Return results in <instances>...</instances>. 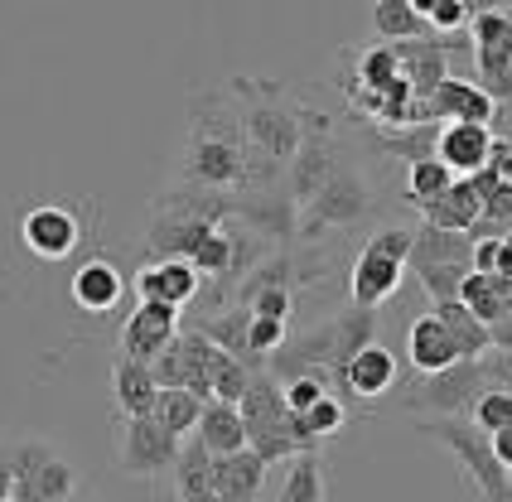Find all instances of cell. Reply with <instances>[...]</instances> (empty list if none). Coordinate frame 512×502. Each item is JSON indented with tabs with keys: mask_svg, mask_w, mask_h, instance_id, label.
Listing matches in <instances>:
<instances>
[{
	"mask_svg": "<svg viewBox=\"0 0 512 502\" xmlns=\"http://www.w3.org/2000/svg\"><path fill=\"white\" fill-rule=\"evenodd\" d=\"M203 406H208V401H199L194 391H160V401H155V420L170 430L174 440H189V435L199 430Z\"/></svg>",
	"mask_w": 512,
	"mask_h": 502,
	"instance_id": "f1b7e54d",
	"label": "cell"
},
{
	"mask_svg": "<svg viewBox=\"0 0 512 502\" xmlns=\"http://www.w3.org/2000/svg\"><path fill=\"white\" fill-rule=\"evenodd\" d=\"M155 401H160V382L150 363H131L121 358L112 367V406L121 420H141V416H155Z\"/></svg>",
	"mask_w": 512,
	"mask_h": 502,
	"instance_id": "ac0fdd59",
	"label": "cell"
},
{
	"mask_svg": "<svg viewBox=\"0 0 512 502\" xmlns=\"http://www.w3.org/2000/svg\"><path fill=\"white\" fill-rule=\"evenodd\" d=\"M430 314L445 324V334L455 338V348H459V358H464V363H479L484 353H493V329H488L469 305L445 300V305H430Z\"/></svg>",
	"mask_w": 512,
	"mask_h": 502,
	"instance_id": "603a6c76",
	"label": "cell"
},
{
	"mask_svg": "<svg viewBox=\"0 0 512 502\" xmlns=\"http://www.w3.org/2000/svg\"><path fill=\"white\" fill-rule=\"evenodd\" d=\"M15 498V454H10V440H0V502Z\"/></svg>",
	"mask_w": 512,
	"mask_h": 502,
	"instance_id": "ab89813d",
	"label": "cell"
},
{
	"mask_svg": "<svg viewBox=\"0 0 512 502\" xmlns=\"http://www.w3.org/2000/svg\"><path fill=\"white\" fill-rule=\"evenodd\" d=\"M474 425L479 430H488V435H498V430H512V391H493L488 387L484 396H479V406H474Z\"/></svg>",
	"mask_w": 512,
	"mask_h": 502,
	"instance_id": "836d02e7",
	"label": "cell"
},
{
	"mask_svg": "<svg viewBox=\"0 0 512 502\" xmlns=\"http://www.w3.org/2000/svg\"><path fill=\"white\" fill-rule=\"evenodd\" d=\"M416 435H426L435 445H445L459 459V469L469 474V483L484 493V502H512V474L503 469L493 435L479 430L469 416H430L416 420Z\"/></svg>",
	"mask_w": 512,
	"mask_h": 502,
	"instance_id": "3957f363",
	"label": "cell"
},
{
	"mask_svg": "<svg viewBox=\"0 0 512 502\" xmlns=\"http://www.w3.org/2000/svg\"><path fill=\"white\" fill-rule=\"evenodd\" d=\"M401 276H406V261H392V256H382L377 247L363 242L358 261H353V276H348V305L382 309L401 290Z\"/></svg>",
	"mask_w": 512,
	"mask_h": 502,
	"instance_id": "4fadbf2b",
	"label": "cell"
},
{
	"mask_svg": "<svg viewBox=\"0 0 512 502\" xmlns=\"http://www.w3.org/2000/svg\"><path fill=\"white\" fill-rule=\"evenodd\" d=\"M469 34H474V49L512 54V20H508V10H498V5H474Z\"/></svg>",
	"mask_w": 512,
	"mask_h": 502,
	"instance_id": "1f68e13d",
	"label": "cell"
},
{
	"mask_svg": "<svg viewBox=\"0 0 512 502\" xmlns=\"http://www.w3.org/2000/svg\"><path fill=\"white\" fill-rule=\"evenodd\" d=\"M406 353H411V367L421 372V377H435V372H445V367L464 363L455 348V338L445 334V324L435 319V314H421L416 324H411V334H406Z\"/></svg>",
	"mask_w": 512,
	"mask_h": 502,
	"instance_id": "ffe728a7",
	"label": "cell"
},
{
	"mask_svg": "<svg viewBox=\"0 0 512 502\" xmlns=\"http://www.w3.org/2000/svg\"><path fill=\"white\" fill-rule=\"evenodd\" d=\"M493 348H512V314L493 324Z\"/></svg>",
	"mask_w": 512,
	"mask_h": 502,
	"instance_id": "ee69618b",
	"label": "cell"
},
{
	"mask_svg": "<svg viewBox=\"0 0 512 502\" xmlns=\"http://www.w3.org/2000/svg\"><path fill=\"white\" fill-rule=\"evenodd\" d=\"M242 309H252L256 319H281V324H290V314H295V290H261L252 305H242Z\"/></svg>",
	"mask_w": 512,
	"mask_h": 502,
	"instance_id": "74e56055",
	"label": "cell"
},
{
	"mask_svg": "<svg viewBox=\"0 0 512 502\" xmlns=\"http://www.w3.org/2000/svg\"><path fill=\"white\" fill-rule=\"evenodd\" d=\"M58 502H92V498H83V493H73V498H58Z\"/></svg>",
	"mask_w": 512,
	"mask_h": 502,
	"instance_id": "f6af8a7d",
	"label": "cell"
},
{
	"mask_svg": "<svg viewBox=\"0 0 512 502\" xmlns=\"http://www.w3.org/2000/svg\"><path fill=\"white\" fill-rule=\"evenodd\" d=\"M488 391L484 382V367L479 363H455L445 367V372H435L426 377L416 396L406 401V411H421V420L430 416H474V406H479V396Z\"/></svg>",
	"mask_w": 512,
	"mask_h": 502,
	"instance_id": "9c48e42d",
	"label": "cell"
},
{
	"mask_svg": "<svg viewBox=\"0 0 512 502\" xmlns=\"http://www.w3.org/2000/svg\"><path fill=\"white\" fill-rule=\"evenodd\" d=\"M228 92L237 97L242 136H247V184H261V160L276 169H290L305 145V102L285 97L281 83L261 78H232Z\"/></svg>",
	"mask_w": 512,
	"mask_h": 502,
	"instance_id": "7a4b0ae2",
	"label": "cell"
},
{
	"mask_svg": "<svg viewBox=\"0 0 512 502\" xmlns=\"http://www.w3.org/2000/svg\"><path fill=\"white\" fill-rule=\"evenodd\" d=\"M10 454H15V502H58L78 493V469L58 454L54 440L20 435L10 440Z\"/></svg>",
	"mask_w": 512,
	"mask_h": 502,
	"instance_id": "5b68a950",
	"label": "cell"
},
{
	"mask_svg": "<svg viewBox=\"0 0 512 502\" xmlns=\"http://www.w3.org/2000/svg\"><path fill=\"white\" fill-rule=\"evenodd\" d=\"M372 29L382 44H416V39H430L426 15L411 5V0H382L372 5Z\"/></svg>",
	"mask_w": 512,
	"mask_h": 502,
	"instance_id": "4316f807",
	"label": "cell"
},
{
	"mask_svg": "<svg viewBox=\"0 0 512 502\" xmlns=\"http://www.w3.org/2000/svg\"><path fill=\"white\" fill-rule=\"evenodd\" d=\"M339 169L343 165H339V145H334V126H329V116L305 107V145H300L295 165L285 169V194L305 208V203H310V198L319 194Z\"/></svg>",
	"mask_w": 512,
	"mask_h": 502,
	"instance_id": "ba28073f",
	"label": "cell"
},
{
	"mask_svg": "<svg viewBox=\"0 0 512 502\" xmlns=\"http://www.w3.org/2000/svg\"><path fill=\"white\" fill-rule=\"evenodd\" d=\"M305 425L314 430V440H329V435H339L343 425H348V406H343L339 391H329L319 406H310V411H305Z\"/></svg>",
	"mask_w": 512,
	"mask_h": 502,
	"instance_id": "e575fe53",
	"label": "cell"
},
{
	"mask_svg": "<svg viewBox=\"0 0 512 502\" xmlns=\"http://www.w3.org/2000/svg\"><path fill=\"white\" fill-rule=\"evenodd\" d=\"M368 247H377L382 256H392V261H406L411 266V247H416V232L411 227H382V232H372Z\"/></svg>",
	"mask_w": 512,
	"mask_h": 502,
	"instance_id": "8d00e7d4",
	"label": "cell"
},
{
	"mask_svg": "<svg viewBox=\"0 0 512 502\" xmlns=\"http://www.w3.org/2000/svg\"><path fill=\"white\" fill-rule=\"evenodd\" d=\"M281 502H324V459L319 454L290 459V474L281 483Z\"/></svg>",
	"mask_w": 512,
	"mask_h": 502,
	"instance_id": "4dcf8cb0",
	"label": "cell"
},
{
	"mask_svg": "<svg viewBox=\"0 0 512 502\" xmlns=\"http://www.w3.org/2000/svg\"><path fill=\"white\" fill-rule=\"evenodd\" d=\"M329 391H334V387L324 382V372H305V377L285 382V406H290L295 416H305V411H310V406H319Z\"/></svg>",
	"mask_w": 512,
	"mask_h": 502,
	"instance_id": "d590c367",
	"label": "cell"
},
{
	"mask_svg": "<svg viewBox=\"0 0 512 502\" xmlns=\"http://www.w3.org/2000/svg\"><path fill=\"white\" fill-rule=\"evenodd\" d=\"M435 160H445L459 179H474L493 160V131L488 126H469V121H450V126H440Z\"/></svg>",
	"mask_w": 512,
	"mask_h": 502,
	"instance_id": "e0dca14e",
	"label": "cell"
},
{
	"mask_svg": "<svg viewBox=\"0 0 512 502\" xmlns=\"http://www.w3.org/2000/svg\"><path fill=\"white\" fill-rule=\"evenodd\" d=\"M479 367H484V382L493 391H512V348H493V353H484Z\"/></svg>",
	"mask_w": 512,
	"mask_h": 502,
	"instance_id": "f35d334b",
	"label": "cell"
},
{
	"mask_svg": "<svg viewBox=\"0 0 512 502\" xmlns=\"http://www.w3.org/2000/svg\"><path fill=\"white\" fill-rule=\"evenodd\" d=\"M411 266H469L474 271V237L469 232L421 227L416 232V247H411Z\"/></svg>",
	"mask_w": 512,
	"mask_h": 502,
	"instance_id": "484cf974",
	"label": "cell"
},
{
	"mask_svg": "<svg viewBox=\"0 0 512 502\" xmlns=\"http://www.w3.org/2000/svg\"><path fill=\"white\" fill-rule=\"evenodd\" d=\"M15 237L29 256L39 261H63L87 242V218L78 213V203H58V198H44V203H29L15 223Z\"/></svg>",
	"mask_w": 512,
	"mask_h": 502,
	"instance_id": "8992f818",
	"label": "cell"
},
{
	"mask_svg": "<svg viewBox=\"0 0 512 502\" xmlns=\"http://www.w3.org/2000/svg\"><path fill=\"white\" fill-rule=\"evenodd\" d=\"M493 449H498V459H503V469L512 474V430H498L493 435Z\"/></svg>",
	"mask_w": 512,
	"mask_h": 502,
	"instance_id": "7bdbcfd3",
	"label": "cell"
},
{
	"mask_svg": "<svg viewBox=\"0 0 512 502\" xmlns=\"http://www.w3.org/2000/svg\"><path fill=\"white\" fill-rule=\"evenodd\" d=\"M213 454L199 435H189L179 445V459H174V483H179V502H218L213 493Z\"/></svg>",
	"mask_w": 512,
	"mask_h": 502,
	"instance_id": "d4e9b609",
	"label": "cell"
},
{
	"mask_svg": "<svg viewBox=\"0 0 512 502\" xmlns=\"http://www.w3.org/2000/svg\"><path fill=\"white\" fill-rule=\"evenodd\" d=\"M397 58H401V78L416 87V97L426 102L435 87L445 83V39H416V44H397Z\"/></svg>",
	"mask_w": 512,
	"mask_h": 502,
	"instance_id": "cb8c5ba5",
	"label": "cell"
},
{
	"mask_svg": "<svg viewBox=\"0 0 512 502\" xmlns=\"http://www.w3.org/2000/svg\"><path fill=\"white\" fill-rule=\"evenodd\" d=\"M401 367H397V353H387L382 343H372V348H363L353 363L343 367L339 377V391L343 396H353V401H377V396H387V391L397 387Z\"/></svg>",
	"mask_w": 512,
	"mask_h": 502,
	"instance_id": "2e32d148",
	"label": "cell"
},
{
	"mask_svg": "<svg viewBox=\"0 0 512 502\" xmlns=\"http://www.w3.org/2000/svg\"><path fill=\"white\" fill-rule=\"evenodd\" d=\"M266 469L271 464L261 454H252V449L218 459L213 464V493H218V502H256L261 498V483H266Z\"/></svg>",
	"mask_w": 512,
	"mask_h": 502,
	"instance_id": "44dd1931",
	"label": "cell"
},
{
	"mask_svg": "<svg viewBox=\"0 0 512 502\" xmlns=\"http://www.w3.org/2000/svg\"><path fill=\"white\" fill-rule=\"evenodd\" d=\"M242 420H247V440H252V454H261L266 464H281V459H300V445L290 435V406H285V382L271 377L266 367L252 377V387L242 396Z\"/></svg>",
	"mask_w": 512,
	"mask_h": 502,
	"instance_id": "277c9868",
	"label": "cell"
},
{
	"mask_svg": "<svg viewBox=\"0 0 512 502\" xmlns=\"http://www.w3.org/2000/svg\"><path fill=\"white\" fill-rule=\"evenodd\" d=\"M372 145H382L387 155H397L406 165H421V160H435V140H440V126L435 121H421V126H406V131H368Z\"/></svg>",
	"mask_w": 512,
	"mask_h": 502,
	"instance_id": "83f0119b",
	"label": "cell"
},
{
	"mask_svg": "<svg viewBox=\"0 0 512 502\" xmlns=\"http://www.w3.org/2000/svg\"><path fill=\"white\" fill-rule=\"evenodd\" d=\"M203 290V276L179 261V256H160V261H145L136 271V295L141 300H155V305H170V309H184L189 300H199Z\"/></svg>",
	"mask_w": 512,
	"mask_h": 502,
	"instance_id": "5bb4252c",
	"label": "cell"
},
{
	"mask_svg": "<svg viewBox=\"0 0 512 502\" xmlns=\"http://www.w3.org/2000/svg\"><path fill=\"white\" fill-rule=\"evenodd\" d=\"M479 218H484V198L474 189V179H455L435 203L421 208V223L440 227V232H474Z\"/></svg>",
	"mask_w": 512,
	"mask_h": 502,
	"instance_id": "d6986e66",
	"label": "cell"
},
{
	"mask_svg": "<svg viewBox=\"0 0 512 502\" xmlns=\"http://www.w3.org/2000/svg\"><path fill=\"white\" fill-rule=\"evenodd\" d=\"M179 334H184V329H179V309L155 305V300H136V309H131L126 324H121V358L155 363L160 353H170Z\"/></svg>",
	"mask_w": 512,
	"mask_h": 502,
	"instance_id": "8fae6325",
	"label": "cell"
},
{
	"mask_svg": "<svg viewBox=\"0 0 512 502\" xmlns=\"http://www.w3.org/2000/svg\"><path fill=\"white\" fill-rule=\"evenodd\" d=\"M194 435L208 445V454H213V459H228V454L252 449V440H247V420H242V411H237V406H228V401H208Z\"/></svg>",
	"mask_w": 512,
	"mask_h": 502,
	"instance_id": "7402d4cb",
	"label": "cell"
},
{
	"mask_svg": "<svg viewBox=\"0 0 512 502\" xmlns=\"http://www.w3.org/2000/svg\"><path fill=\"white\" fill-rule=\"evenodd\" d=\"M121 295H126V276H121V266H116L112 256L92 251V256H83V261L73 266L68 300L83 309V314H112V309L121 305Z\"/></svg>",
	"mask_w": 512,
	"mask_h": 502,
	"instance_id": "7c38bea8",
	"label": "cell"
},
{
	"mask_svg": "<svg viewBox=\"0 0 512 502\" xmlns=\"http://www.w3.org/2000/svg\"><path fill=\"white\" fill-rule=\"evenodd\" d=\"M368 213H372L368 179H363L353 165H343L339 174L300 208V237L310 242V237H319L324 227H353L358 218H368Z\"/></svg>",
	"mask_w": 512,
	"mask_h": 502,
	"instance_id": "52a82bcc",
	"label": "cell"
},
{
	"mask_svg": "<svg viewBox=\"0 0 512 502\" xmlns=\"http://www.w3.org/2000/svg\"><path fill=\"white\" fill-rule=\"evenodd\" d=\"M488 131H493L498 140H508V145H512V102H503V107L493 112V126H488Z\"/></svg>",
	"mask_w": 512,
	"mask_h": 502,
	"instance_id": "b9f144b4",
	"label": "cell"
},
{
	"mask_svg": "<svg viewBox=\"0 0 512 502\" xmlns=\"http://www.w3.org/2000/svg\"><path fill=\"white\" fill-rule=\"evenodd\" d=\"M493 112L498 102L488 97L479 83H459V78H445L426 97V121H469V126H493Z\"/></svg>",
	"mask_w": 512,
	"mask_h": 502,
	"instance_id": "9a60e30c",
	"label": "cell"
},
{
	"mask_svg": "<svg viewBox=\"0 0 512 502\" xmlns=\"http://www.w3.org/2000/svg\"><path fill=\"white\" fill-rule=\"evenodd\" d=\"M459 174L445 160H421V165H406V203L421 213L426 203H435V198L445 194L450 184H455Z\"/></svg>",
	"mask_w": 512,
	"mask_h": 502,
	"instance_id": "f546056e",
	"label": "cell"
},
{
	"mask_svg": "<svg viewBox=\"0 0 512 502\" xmlns=\"http://www.w3.org/2000/svg\"><path fill=\"white\" fill-rule=\"evenodd\" d=\"M5 502H15V498H5Z\"/></svg>",
	"mask_w": 512,
	"mask_h": 502,
	"instance_id": "bcb514c9",
	"label": "cell"
},
{
	"mask_svg": "<svg viewBox=\"0 0 512 502\" xmlns=\"http://www.w3.org/2000/svg\"><path fill=\"white\" fill-rule=\"evenodd\" d=\"M179 445H184V440H174V435L155 416L121 420V449H116V469H121L126 478H155V474H165V469H174Z\"/></svg>",
	"mask_w": 512,
	"mask_h": 502,
	"instance_id": "30bf717a",
	"label": "cell"
},
{
	"mask_svg": "<svg viewBox=\"0 0 512 502\" xmlns=\"http://www.w3.org/2000/svg\"><path fill=\"white\" fill-rule=\"evenodd\" d=\"M474 63H479V87L503 107L512 102V54H498V49H474Z\"/></svg>",
	"mask_w": 512,
	"mask_h": 502,
	"instance_id": "d6a6232c",
	"label": "cell"
},
{
	"mask_svg": "<svg viewBox=\"0 0 512 502\" xmlns=\"http://www.w3.org/2000/svg\"><path fill=\"white\" fill-rule=\"evenodd\" d=\"M488 169H498V179H503V184H512V145H508V140L493 136V160H488Z\"/></svg>",
	"mask_w": 512,
	"mask_h": 502,
	"instance_id": "60d3db41",
	"label": "cell"
},
{
	"mask_svg": "<svg viewBox=\"0 0 512 502\" xmlns=\"http://www.w3.org/2000/svg\"><path fill=\"white\" fill-rule=\"evenodd\" d=\"M179 184L228 194L247 184V136L232 92H194L189 97V140L179 155Z\"/></svg>",
	"mask_w": 512,
	"mask_h": 502,
	"instance_id": "6da1fadb",
	"label": "cell"
}]
</instances>
